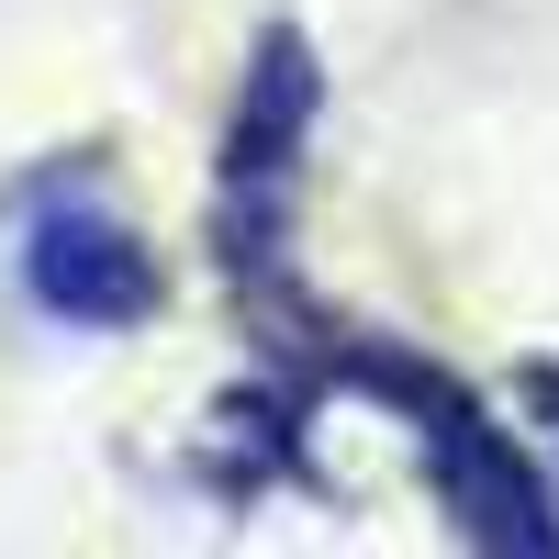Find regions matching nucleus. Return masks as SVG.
I'll list each match as a JSON object with an SVG mask.
<instances>
[{
    "mask_svg": "<svg viewBox=\"0 0 559 559\" xmlns=\"http://www.w3.org/2000/svg\"><path fill=\"white\" fill-rule=\"evenodd\" d=\"M302 134H313V45L269 34L236 90V123H224V258H236V280H269L280 191L302 168Z\"/></svg>",
    "mask_w": 559,
    "mask_h": 559,
    "instance_id": "nucleus-1",
    "label": "nucleus"
},
{
    "mask_svg": "<svg viewBox=\"0 0 559 559\" xmlns=\"http://www.w3.org/2000/svg\"><path fill=\"white\" fill-rule=\"evenodd\" d=\"M23 280L57 324H146L157 313V258L134 247V224L90 213V202H45L34 213V247Z\"/></svg>",
    "mask_w": 559,
    "mask_h": 559,
    "instance_id": "nucleus-2",
    "label": "nucleus"
},
{
    "mask_svg": "<svg viewBox=\"0 0 559 559\" xmlns=\"http://www.w3.org/2000/svg\"><path fill=\"white\" fill-rule=\"evenodd\" d=\"M392 381L426 403V448H437V481H448V503H459V526H471V537H492V548H559L548 492L515 471V448H503V437H492L459 392H437L426 369H392Z\"/></svg>",
    "mask_w": 559,
    "mask_h": 559,
    "instance_id": "nucleus-3",
    "label": "nucleus"
}]
</instances>
